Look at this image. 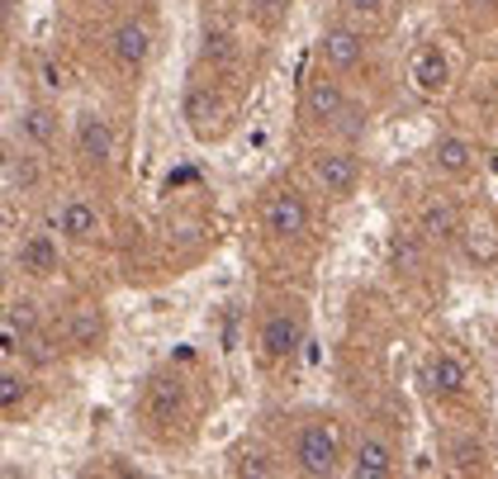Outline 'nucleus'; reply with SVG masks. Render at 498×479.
I'll return each mask as SVG.
<instances>
[{
    "mask_svg": "<svg viewBox=\"0 0 498 479\" xmlns=\"http://www.w3.org/2000/svg\"><path fill=\"white\" fill-rule=\"evenodd\" d=\"M394 470H399L394 446L380 442V436H361V442H356V461H351V474H356V479H385Z\"/></svg>",
    "mask_w": 498,
    "mask_h": 479,
    "instance_id": "obj_9",
    "label": "nucleus"
},
{
    "mask_svg": "<svg viewBox=\"0 0 498 479\" xmlns=\"http://www.w3.org/2000/svg\"><path fill=\"white\" fill-rule=\"evenodd\" d=\"M314 181L323 185V195L347 200L351 191H356V181H361V161L351 157V152H342V148L318 152V157H314Z\"/></svg>",
    "mask_w": 498,
    "mask_h": 479,
    "instance_id": "obj_3",
    "label": "nucleus"
},
{
    "mask_svg": "<svg viewBox=\"0 0 498 479\" xmlns=\"http://www.w3.org/2000/svg\"><path fill=\"white\" fill-rule=\"evenodd\" d=\"M332 129H337L342 138H361L366 133V105H351V100H347L342 114L332 119Z\"/></svg>",
    "mask_w": 498,
    "mask_h": 479,
    "instance_id": "obj_20",
    "label": "nucleus"
},
{
    "mask_svg": "<svg viewBox=\"0 0 498 479\" xmlns=\"http://www.w3.org/2000/svg\"><path fill=\"white\" fill-rule=\"evenodd\" d=\"M446 76H451V67H446V57H442L437 44H423L418 53H413V62H408V81H413V86H418L423 95H437V91L446 86Z\"/></svg>",
    "mask_w": 498,
    "mask_h": 479,
    "instance_id": "obj_8",
    "label": "nucleus"
},
{
    "mask_svg": "<svg viewBox=\"0 0 498 479\" xmlns=\"http://www.w3.org/2000/svg\"><path fill=\"white\" fill-rule=\"evenodd\" d=\"M318 48L327 57V67H337V72H356L366 62V38L356 29H323Z\"/></svg>",
    "mask_w": 498,
    "mask_h": 479,
    "instance_id": "obj_6",
    "label": "nucleus"
},
{
    "mask_svg": "<svg viewBox=\"0 0 498 479\" xmlns=\"http://www.w3.org/2000/svg\"><path fill=\"white\" fill-rule=\"evenodd\" d=\"M29 185H34V166L10 148V152H5V195H24Z\"/></svg>",
    "mask_w": 498,
    "mask_h": 479,
    "instance_id": "obj_19",
    "label": "nucleus"
},
{
    "mask_svg": "<svg viewBox=\"0 0 498 479\" xmlns=\"http://www.w3.org/2000/svg\"><path fill=\"white\" fill-rule=\"evenodd\" d=\"M389 257H394V266H404V270H418V266H423V247H418V242H408V238H394Z\"/></svg>",
    "mask_w": 498,
    "mask_h": 479,
    "instance_id": "obj_22",
    "label": "nucleus"
},
{
    "mask_svg": "<svg viewBox=\"0 0 498 479\" xmlns=\"http://www.w3.org/2000/svg\"><path fill=\"white\" fill-rule=\"evenodd\" d=\"M5 327H19V332H29L34 327V304H10V314H5Z\"/></svg>",
    "mask_w": 498,
    "mask_h": 479,
    "instance_id": "obj_25",
    "label": "nucleus"
},
{
    "mask_svg": "<svg viewBox=\"0 0 498 479\" xmlns=\"http://www.w3.org/2000/svg\"><path fill=\"white\" fill-rule=\"evenodd\" d=\"M418 233H423V242H455L461 238V219H455L446 200H432V204H423Z\"/></svg>",
    "mask_w": 498,
    "mask_h": 479,
    "instance_id": "obj_12",
    "label": "nucleus"
},
{
    "mask_svg": "<svg viewBox=\"0 0 498 479\" xmlns=\"http://www.w3.org/2000/svg\"><path fill=\"white\" fill-rule=\"evenodd\" d=\"M44 81H48L53 91H62V72H57V67H44Z\"/></svg>",
    "mask_w": 498,
    "mask_h": 479,
    "instance_id": "obj_30",
    "label": "nucleus"
},
{
    "mask_svg": "<svg viewBox=\"0 0 498 479\" xmlns=\"http://www.w3.org/2000/svg\"><path fill=\"white\" fill-rule=\"evenodd\" d=\"M219 114H223V110H219V100L204 91V86H195L190 95H185V119H190V129H195L200 138H210V133L219 129V123H214Z\"/></svg>",
    "mask_w": 498,
    "mask_h": 479,
    "instance_id": "obj_16",
    "label": "nucleus"
},
{
    "mask_svg": "<svg viewBox=\"0 0 498 479\" xmlns=\"http://www.w3.org/2000/svg\"><path fill=\"white\" fill-rule=\"evenodd\" d=\"M76 152L86 157L91 166H110L114 157V129H110V119L105 114H81L76 119Z\"/></svg>",
    "mask_w": 498,
    "mask_h": 479,
    "instance_id": "obj_5",
    "label": "nucleus"
},
{
    "mask_svg": "<svg viewBox=\"0 0 498 479\" xmlns=\"http://www.w3.org/2000/svg\"><path fill=\"white\" fill-rule=\"evenodd\" d=\"M100 342H105V314H100L95 304H81L76 314H72V347L91 351Z\"/></svg>",
    "mask_w": 498,
    "mask_h": 479,
    "instance_id": "obj_17",
    "label": "nucleus"
},
{
    "mask_svg": "<svg viewBox=\"0 0 498 479\" xmlns=\"http://www.w3.org/2000/svg\"><path fill=\"white\" fill-rule=\"evenodd\" d=\"M204 53H210L214 62H223V67H228V62H238V48H233V38H228V34H210V48H204Z\"/></svg>",
    "mask_w": 498,
    "mask_h": 479,
    "instance_id": "obj_24",
    "label": "nucleus"
},
{
    "mask_svg": "<svg viewBox=\"0 0 498 479\" xmlns=\"http://www.w3.org/2000/svg\"><path fill=\"white\" fill-rule=\"evenodd\" d=\"M299 342H304V318L299 314H271V318L261 323V332H257V351H261L266 366L295 357Z\"/></svg>",
    "mask_w": 498,
    "mask_h": 479,
    "instance_id": "obj_2",
    "label": "nucleus"
},
{
    "mask_svg": "<svg viewBox=\"0 0 498 479\" xmlns=\"http://www.w3.org/2000/svg\"><path fill=\"white\" fill-rule=\"evenodd\" d=\"M423 385L427 389H437V394H461L465 385H470V375H465V366L455 361V357H432L427 366H423Z\"/></svg>",
    "mask_w": 498,
    "mask_h": 479,
    "instance_id": "obj_14",
    "label": "nucleus"
},
{
    "mask_svg": "<svg viewBox=\"0 0 498 479\" xmlns=\"http://www.w3.org/2000/svg\"><path fill=\"white\" fill-rule=\"evenodd\" d=\"M261 223H266V233H276V238H299L308 228L304 195L299 191H276L271 200H266V210H261Z\"/></svg>",
    "mask_w": 498,
    "mask_h": 479,
    "instance_id": "obj_4",
    "label": "nucleus"
},
{
    "mask_svg": "<svg viewBox=\"0 0 498 479\" xmlns=\"http://www.w3.org/2000/svg\"><path fill=\"white\" fill-rule=\"evenodd\" d=\"M95 233H100V210L91 200H67V204H62V238L91 242Z\"/></svg>",
    "mask_w": 498,
    "mask_h": 479,
    "instance_id": "obj_13",
    "label": "nucleus"
},
{
    "mask_svg": "<svg viewBox=\"0 0 498 479\" xmlns=\"http://www.w3.org/2000/svg\"><path fill=\"white\" fill-rule=\"evenodd\" d=\"M148 53H152V38H148V29H142V24H133V19L110 34V57H114V67L138 72L142 62H148Z\"/></svg>",
    "mask_w": 498,
    "mask_h": 479,
    "instance_id": "obj_7",
    "label": "nucleus"
},
{
    "mask_svg": "<svg viewBox=\"0 0 498 479\" xmlns=\"http://www.w3.org/2000/svg\"><path fill=\"white\" fill-rule=\"evenodd\" d=\"M289 455H295V465L304 474H314V479H327V474H337V436H332L327 423H304L295 432V446H289Z\"/></svg>",
    "mask_w": 498,
    "mask_h": 479,
    "instance_id": "obj_1",
    "label": "nucleus"
},
{
    "mask_svg": "<svg viewBox=\"0 0 498 479\" xmlns=\"http://www.w3.org/2000/svg\"><path fill=\"white\" fill-rule=\"evenodd\" d=\"M342 105H347V95H342V86L332 76H314L308 81V91H304V114L314 119V123H332L342 114Z\"/></svg>",
    "mask_w": 498,
    "mask_h": 479,
    "instance_id": "obj_10",
    "label": "nucleus"
},
{
    "mask_svg": "<svg viewBox=\"0 0 498 479\" xmlns=\"http://www.w3.org/2000/svg\"><path fill=\"white\" fill-rule=\"evenodd\" d=\"M181 385L176 380H157L152 394H148V408H152V418H171V413H181Z\"/></svg>",
    "mask_w": 498,
    "mask_h": 479,
    "instance_id": "obj_18",
    "label": "nucleus"
},
{
    "mask_svg": "<svg viewBox=\"0 0 498 479\" xmlns=\"http://www.w3.org/2000/svg\"><path fill=\"white\" fill-rule=\"evenodd\" d=\"M238 470H247V474H276V465H266V455H242Z\"/></svg>",
    "mask_w": 498,
    "mask_h": 479,
    "instance_id": "obj_27",
    "label": "nucleus"
},
{
    "mask_svg": "<svg viewBox=\"0 0 498 479\" xmlns=\"http://www.w3.org/2000/svg\"><path fill=\"white\" fill-rule=\"evenodd\" d=\"M455 470H484V451L480 446H455Z\"/></svg>",
    "mask_w": 498,
    "mask_h": 479,
    "instance_id": "obj_26",
    "label": "nucleus"
},
{
    "mask_svg": "<svg viewBox=\"0 0 498 479\" xmlns=\"http://www.w3.org/2000/svg\"><path fill=\"white\" fill-rule=\"evenodd\" d=\"M470 257L489 261V257H493V242H489V238H470Z\"/></svg>",
    "mask_w": 498,
    "mask_h": 479,
    "instance_id": "obj_29",
    "label": "nucleus"
},
{
    "mask_svg": "<svg viewBox=\"0 0 498 479\" xmlns=\"http://www.w3.org/2000/svg\"><path fill=\"white\" fill-rule=\"evenodd\" d=\"M19 399H24V375L5 366V375H0V408H15Z\"/></svg>",
    "mask_w": 498,
    "mask_h": 479,
    "instance_id": "obj_23",
    "label": "nucleus"
},
{
    "mask_svg": "<svg viewBox=\"0 0 498 479\" xmlns=\"http://www.w3.org/2000/svg\"><path fill=\"white\" fill-rule=\"evenodd\" d=\"M24 133L38 142V148H48V142H53V114L48 110H29L24 114Z\"/></svg>",
    "mask_w": 498,
    "mask_h": 479,
    "instance_id": "obj_21",
    "label": "nucleus"
},
{
    "mask_svg": "<svg viewBox=\"0 0 498 479\" xmlns=\"http://www.w3.org/2000/svg\"><path fill=\"white\" fill-rule=\"evenodd\" d=\"M470 5H498V0H470Z\"/></svg>",
    "mask_w": 498,
    "mask_h": 479,
    "instance_id": "obj_31",
    "label": "nucleus"
},
{
    "mask_svg": "<svg viewBox=\"0 0 498 479\" xmlns=\"http://www.w3.org/2000/svg\"><path fill=\"white\" fill-rule=\"evenodd\" d=\"M432 166H437L442 176H465L474 166V148L465 138H437L432 142Z\"/></svg>",
    "mask_w": 498,
    "mask_h": 479,
    "instance_id": "obj_15",
    "label": "nucleus"
},
{
    "mask_svg": "<svg viewBox=\"0 0 498 479\" xmlns=\"http://www.w3.org/2000/svg\"><path fill=\"white\" fill-rule=\"evenodd\" d=\"M342 5H347L351 15H380L385 0H342Z\"/></svg>",
    "mask_w": 498,
    "mask_h": 479,
    "instance_id": "obj_28",
    "label": "nucleus"
},
{
    "mask_svg": "<svg viewBox=\"0 0 498 479\" xmlns=\"http://www.w3.org/2000/svg\"><path fill=\"white\" fill-rule=\"evenodd\" d=\"M15 266L24 270V276H53L57 270V242L48 233H29L15 252Z\"/></svg>",
    "mask_w": 498,
    "mask_h": 479,
    "instance_id": "obj_11",
    "label": "nucleus"
}]
</instances>
